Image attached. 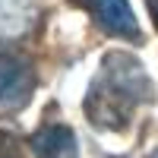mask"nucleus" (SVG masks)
Segmentation results:
<instances>
[{
    "label": "nucleus",
    "mask_w": 158,
    "mask_h": 158,
    "mask_svg": "<svg viewBox=\"0 0 158 158\" xmlns=\"http://www.w3.org/2000/svg\"><path fill=\"white\" fill-rule=\"evenodd\" d=\"M152 158H158V152H155V155H152Z\"/></svg>",
    "instance_id": "7"
},
{
    "label": "nucleus",
    "mask_w": 158,
    "mask_h": 158,
    "mask_svg": "<svg viewBox=\"0 0 158 158\" xmlns=\"http://www.w3.org/2000/svg\"><path fill=\"white\" fill-rule=\"evenodd\" d=\"M73 3L85 6L95 16V22L114 38H127V41H139L142 38L139 35V22H136V16H133L127 0H73Z\"/></svg>",
    "instance_id": "3"
},
{
    "label": "nucleus",
    "mask_w": 158,
    "mask_h": 158,
    "mask_svg": "<svg viewBox=\"0 0 158 158\" xmlns=\"http://www.w3.org/2000/svg\"><path fill=\"white\" fill-rule=\"evenodd\" d=\"M152 92L146 67L127 51H111L85 92V117L98 130H123L139 104L152 101Z\"/></svg>",
    "instance_id": "1"
},
{
    "label": "nucleus",
    "mask_w": 158,
    "mask_h": 158,
    "mask_svg": "<svg viewBox=\"0 0 158 158\" xmlns=\"http://www.w3.org/2000/svg\"><path fill=\"white\" fill-rule=\"evenodd\" d=\"M0 158H25L19 136L13 130H3V127H0Z\"/></svg>",
    "instance_id": "5"
},
{
    "label": "nucleus",
    "mask_w": 158,
    "mask_h": 158,
    "mask_svg": "<svg viewBox=\"0 0 158 158\" xmlns=\"http://www.w3.org/2000/svg\"><path fill=\"white\" fill-rule=\"evenodd\" d=\"M146 6H149L152 19H155V25H158V0H146Z\"/></svg>",
    "instance_id": "6"
},
{
    "label": "nucleus",
    "mask_w": 158,
    "mask_h": 158,
    "mask_svg": "<svg viewBox=\"0 0 158 158\" xmlns=\"http://www.w3.org/2000/svg\"><path fill=\"white\" fill-rule=\"evenodd\" d=\"M29 146L38 158H79L76 133L67 123H44L41 130H35Z\"/></svg>",
    "instance_id": "4"
},
{
    "label": "nucleus",
    "mask_w": 158,
    "mask_h": 158,
    "mask_svg": "<svg viewBox=\"0 0 158 158\" xmlns=\"http://www.w3.org/2000/svg\"><path fill=\"white\" fill-rule=\"evenodd\" d=\"M35 92V70L19 54H0V108L19 111Z\"/></svg>",
    "instance_id": "2"
}]
</instances>
